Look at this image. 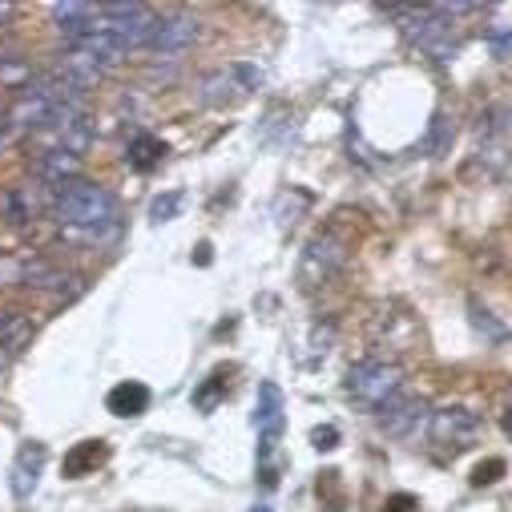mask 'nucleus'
<instances>
[{
    "label": "nucleus",
    "mask_w": 512,
    "mask_h": 512,
    "mask_svg": "<svg viewBox=\"0 0 512 512\" xmlns=\"http://www.w3.org/2000/svg\"><path fill=\"white\" fill-rule=\"evenodd\" d=\"M226 392V379H222V371L218 375H210L206 383H202V388L194 392V408H202V412H210L214 404H218V396Z\"/></svg>",
    "instance_id": "18"
},
{
    "label": "nucleus",
    "mask_w": 512,
    "mask_h": 512,
    "mask_svg": "<svg viewBox=\"0 0 512 512\" xmlns=\"http://www.w3.org/2000/svg\"><path fill=\"white\" fill-rule=\"evenodd\" d=\"M33 339V323L21 311H0V347L5 351H21Z\"/></svg>",
    "instance_id": "15"
},
{
    "label": "nucleus",
    "mask_w": 512,
    "mask_h": 512,
    "mask_svg": "<svg viewBox=\"0 0 512 512\" xmlns=\"http://www.w3.org/2000/svg\"><path fill=\"white\" fill-rule=\"evenodd\" d=\"M504 432L512 436V408H508V416H504Z\"/></svg>",
    "instance_id": "25"
},
{
    "label": "nucleus",
    "mask_w": 512,
    "mask_h": 512,
    "mask_svg": "<svg viewBox=\"0 0 512 512\" xmlns=\"http://www.w3.org/2000/svg\"><path fill=\"white\" fill-rule=\"evenodd\" d=\"M125 158H130V166L134 170H154L162 158H166V146L154 138V134H134V142H130V154H125Z\"/></svg>",
    "instance_id": "16"
},
{
    "label": "nucleus",
    "mask_w": 512,
    "mask_h": 512,
    "mask_svg": "<svg viewBox=\"0 0 512 512\" xmlns=\"http://www.w3.org/2000/svg\"><path fill=\"white\" fill-rule=\"evenodd\" d=\"M33 170H37L41 182H49V186L61 190V186H69V182L81 178V158H73V154H65V150H45Z\"/></svg>",
    "instance_id": "11"
},
{
    "label": "nucleus",
    "mask_w": 512,
    "mask_h": 512,
    "mask_svg": "<svg viewBox=\"0 0 512 512\" xmlns=\"http://www.w3.org/2000/svg\"><path fill=\"white\" fill-rule=\"evenodd\" d=\"M198 33H202V21H198V17H190V13H170V17H158V29H154V37H150V49H154L158 57H182L186 49H194Z\"/></svg>",
    "instance_id": "7"
},
{
    "label": "nucleus",
    "mask_w": 512,
    "mask_h": 512,
    "mask_svg": "<svg viewBox=\"0 0 512 512\" xmlns=\"http://www.w3.org/2000/svg\"><path fill=\"white\" fill-rule=\"evenodd\" d=\"M105 408L113 416H142L150 408V388H146V383H138V379L117 383V388L109 392V400H105Z\"/></svg>",
    "instance_id": "13"
},
{
    "label": "nucleus",
    "mask_w": 512,
    "mask_h": 512,
    "mask_svg": "<svg viewBox=\"0 0 512 512\" xmlns=\"http://www.w3.org/2000/svg\"><path fill=\"white\" fill-rule=\"evenodd\" d=\"M105 456H109V448H105L101 440H81V444H73V448L65 452V464H61V472H65L69 480H81V476L97 472V468L105 464Z\"/></svg>",
    "instance_id": "12"
},
{
    "label": "nucleus",
    "mask_w": 512,
    "mask_h": 512,
    "mask_svg": "<svg viewBox=\"0 0 512 512\" xmlns=\"http://www.w3.org/2000/svg\"><path fill=\"white\" fill-rule=\"evenodd\" d=\"M496 472H504V460H488V464H480L476 476H472V484H492Z\"/></svg>",
    "instance_id": "20"
},
{
    "label": "nucleus",
    "mask_w": 512,
    "mask_h": 512,
    "mask_svg": "<svg viewBox=\"0 0 512 512\" xmlns=\"http://www.w3.org/2000/svg\"><path fill=\"white\" fill-rule=\"evenodd\" d=\"M311 440H315V448H335L339 432H335V428H315V432H311Z\"/></svg>",
    "instance_id": "21"
},
{
    "label": "nucleus",
    "mask_w": 512,
    "mask_h": 512,
    "mask_svg": "<svg viewBox=\"0 0 512 512\" xmlns=\"http://www.w3.org/2000/svg\"><path fill=\"white\" fill-rule=\"evenodd\" d=\"M101 21V5H81V0H69V5H53V25L65 33L69 45H77L81 37H89Z\"/></svg>",
    "instance_id": "10"
},
{
    "label": "nucleus",
    "mask_w": 512,
    "mask_h": 512,
    "mask_svg": "<svg viewBox=\"0 0 512 512\" xmlns=\"http://www.w3.org/2000/svg\"><path fill=\"white\" fill-rule=\"evenodd\" d=\"M101 29L121 49H150V37L158 29V17L146 5H101Z\"/></svg>",
    "instance_id": "5"
},
{
    "label": "nucleus",
    "mask_w": 512,
    "mask_h": 512,
    "mask_svg": "<svg viewBox=\"0 0 512 512\" xmlns=\"http://www.w3.org/2000/svg\"><path fill=\"white\" fill-rule=\"evenodd\" d=\"M254 428H259V460H263V484H275V468H271V456L279 448V436H283V392L279 383H259V404H254Z\"/></svg>",
    "instance_id": "4"
},
{
    "label": "nucleus",
    "mask_w": 512,
    "mask_h": 512,
    "mask_svg": "<svg viewBox=\"0 0 512 512\" xmlns=\"http://www.w3.org/2000/svg\"><path fill=\"white\" fill-rule=\"evenodd\" d=\"M53 214L69 234H77L85 242H97V246L109 242L117 234V226H121L113 194L105 186L89 182V178H77V182L61 186L57 198H53Z\"/></svg>",
    "instance_id": "1"
},
{
    "label": "nucleus",
    "mask_w": 512,
    "mask_h": 512,
    "mask_svg": "<svg viewBox=\"0 0 512 512\" xmlns=\"http://www.w3.org/2000/svg\"><path fill=\"white\" fill-rule=\"evenodd\" d=\"M250 512H275V508H271V504H254Z\"/></svg>",
    "instance_id": "26"
},
{
    "label": "nucleus",
    "mask_w": 512,
    "mask_h": 512,
    "mask_svg": "<svg viewBox=\"0 0 512 512\" xmlns=\"http://www.w3.org/2000/svg\"><path fill=\"white\" fill-rule=\"evenodd\" d=\"M480 428V420H476V412H468V408H440V412H432V424H428V436L436 440V444H444V448H460V444H468L472 440V432Z\"/></svg>",
    "instance_id": "8"
},
{
    "label": "nucleus",
    "mask_w": 512,
    "mask_h": 512,
    "mask_svg": "<svg viewBox=\"0 0 512 512\" xmlns=\"http://www.w3.org/2000/svg\"><path fill=\"white\" fill-rule=\"evenodd\" d=\"M343 263H347L343 242H339L335 234H319V238L307 246V254H303L299 279H303V287H319V283L335 279V275L343 271Z\"/></svg>",
    "instance_id": "6"
},
{
    "label": "nucleus",
    "mask_w": 512,
    "mask_h": 512,
    "mask_svg": "<svg viewBox=\"0 0 512 512\" xmlns=\"http://www.w3.org/2000/svg\"><path fill=\"white\" fill-rule=\"evenodd\" d=\"M412 504H416L412 496H392V500H388V508H383V512H412Z\"/></svg>",
    "instance_id": "22"
},
{
    "label": "nucleus",
    "mask_w": 512,
    "mask_h": 512,
    "mask_svg": "<svg viewBox=\"0 0 512 512\" xmlns=\"http://www.w3.org/2000/svg\"><path fill=\"white\" fill-rule=\"evenodd\" d=\"M5 138H9V121L0 117V150H5Z\"/></svg>",
    "instance_id": "23"
},
{
    "label": "nucleus",
    "mask_w": 512,
    "mask_h": 512,
    "mask_svg": "<svg viewBox=\"0 0 512 512\" xmlns=\"http://www.w3.org/2000/svg\"><path fill=\"white\" fill-rule=\"evenodd\" d=\"M343 388L363 412H383L396 396H404V367L392 359H359L347 367Z\"/></svg>",
    "instance_id": "2"
},
{
    "label": "nucleus",
    "mask_w": 512,
    "mask_h": 512,
    "mask_svg": "<svg viewBox=\"0 0 512 512\" xmlns=\"http://www.w3.org/2000/svg\"><path fill=\"white\" fill-rule=\"evenodd\" d=\"M9 17H13V5H0V25H5Z\"/></svg>",
    "instance_id": "24"
},
{
    "label": "nucleus",
    "mask_w": 512,
    "mask_h": 512,
    "mask_svg": "<svg viewBox=\"0 0 512 512\" xmlns=\"http://www.w3.org/2000/svg\"><path fill=\"white\" fill-rule=\"evenodd\" d=\"M45 444H37V440H29L21 452H17V460H13V468H9V488H13V496L17 500H25V496H33V488H37V476H41V468H45Z\"/></svg>",
    "instance_id": "9"
},
{
    "label": "nucleus",
    "mask_w": 512,
    "mask_h": 512,
    "mask_svg": "<svg viewBox=\"0 0 512 512\" xmlns=\"http://www.w3.org/2000/svg\"><path fill=\"white\" fill-rule=\"evenodd\" d=\"M178 210H182V194L174 190V194H162V198H154V206H150V218H154V222H170Z\"/></svg>",
    "instance_id": "19"
},
{
    "label": "nucleus",
    "mask_w": 512,
    "mask_h": 512,
    "mask_svg": "<svg viewBox=\"0 0 512 512\" xmlns=\"http://www.w3.org/2000/svg\"><path fill=\"white\" fill-rule=\"evenodd\" d=\"M33 210H37V206H33V198H25V190H9V194H5V214H9L13 226H25V222L33 218Z\"/></svg>",
    "instance_id": "17"
},
{
    "label": "nucleus",
    "mask_w": 512,
    "mask_h": 512,
    "mask_svg": "<svg viewBox=\"0 0 512 512\" xmlns=\"http://www.w3.org/2000/svg\"><path fill=\"white\" fill-rule=\"evenodd\" d=\"M420 416H424V404H420V400H404V396H396L388 408H383V428H388L392 436H404Z\"/></svg>",
    "instance_id": "14"
},
{
    "label": "nucleus",
    "mask_w": 512,
    "mask_h": 512,
    "mask_svg": "<svg viewBox=\"0 0 512 512\" xmlns=\"http://www.w3.org/2000/svg\"><path fill=\"white\" fill-rule=\"evenodd\" d=\"M392 13H400V17H408V37L432 57V61H452L456 57V49H460V41H456V33H452V17H444V13H436V9H392Z\"/></svg>",
    "instance_id": "3"
}]
</instances>
